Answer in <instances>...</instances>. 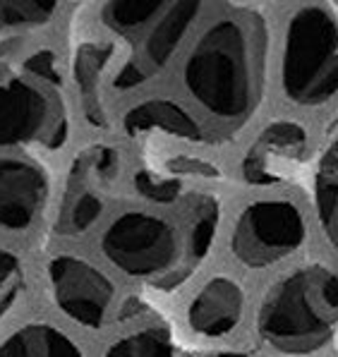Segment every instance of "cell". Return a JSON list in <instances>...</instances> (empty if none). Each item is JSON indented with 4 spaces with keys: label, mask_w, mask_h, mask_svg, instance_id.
I'll return each mask as SVG.
<instances>
[{
    "label": "cell",
    "mask_w": 338,
    "mask_h": 357,
    "mask_svg": "<svg viewBox=\"0 0 338 357\" xmlns=\"http://www.w3.org/2000/svg\"><path fill=\"white\" fill-rule=\"evenodd\" d=\"M261 338L286 355L324 348L338 328V273L309 264L269 290L257 317Z\"/></svg>",
    "instance_id": "7a4b0ae2"
},
{
    "label": "cell",
    "mask_w": 338,
    "mask_h": 357,
    "mask_svg": "<svg viewBox=\"0 0 338 357\" xmlns=\"http://www.w3.org/2000/svg\"><path fill=\"white\" fill-rule=\"evenodd\" d=\"M331 153H338V135H336V139L331 142Z\"/></svg>",
    "instance_id": "cb8c5ba5"
},
{
    "label": "cell",
    "mask_w": 338,
    "mask_h": 357,
    "mask_svg": "<svg viewBox=\"0 0 338 357\" xmlns=\"http://www.w3.org/2000/svg\"><path fill=\"white\" fill-rule=\"evenodd\" d=\"M243 307V288L231 278H214L190 305V326L201 336H223L238 326Z\"/></svg>",
    "instance_id": "30bf717a"
},
{
    "label": "cell",
    "mask_w": 338,
    "mask_h": 357,
    "mask_svg": "<svg viewBox=\"0 0 338 357\" xmlns=\"http://www.w3.org/2000/svg\"><path fill=\"white\" fill-rule=\"evenodd\" d=\"M48 281L58 307L86 328H99L113 302V285L91 264L77 257H56L48 264Z\"/></svg>",
    "instance_id": "52a82bcc"
},
{
    "label": "cell",
    "mask_w": 338,
    "mask_h": 357,
    "mask_svg": "<svg viewBox=\"0 0 338 357\" xmlns=\"http://www.w3.org/2000/svg\"><path fill=\"white\" fill-rule=\"evenodd\" d=\"M317 211L329 243L338 250V173H326L317 183Z\"/></svg>",
    "instance_id": "d6986e66"
},
{
    "label": "cell",
    "mask_w": 338,
    "mask_h": 357,
    "mask_svg": "<svg viewBox=\"0 0 338 357\" xmlns=\"http://www.w3.org/2000/svg\"><path fill=\"white\" fill-rule=\"evenodd\" d=\"M0 357H84L65 333L51 324H26L0 343Z\"/></svg>",
    "instance_id": "5bb4252c"
},
{
    "label": "cell",
    "mask_w": 338,
    "mask_h": 357,
    "mask_svg": "<svg viewBox=\"0 0 338 357\" xmlns=\"http://www.w3.org/2000/svg\"><path fill=\"white\" fill-rule=\"evenodd\" d=\"M199 3H168L163 15L156 20V26L151 29L149 38L144 46V65H141V75L144 79L151 73L161 70L183 41L187 29L199 15Z\"/></svg>",
    "instance_id": "8fae6325"
},
{
    "label": "cell",
    "mask_w": 338,
    "mask_h": 357,
    "mask_svg": "<svg viewBox=\"0 0 338 357\" xmlns=\"http://www.w3.org/2000/svg\"><path fill=\"white\" fill-rule=\"evenodd\" d=\"M111 56L113 48L108 43H84L75 58V79H77L82 108L86 120L96 128L106 125V111L101 103V77Z\"/></svg>",
    "instance_id": "4fadbf2b"
},
{
    "label": "cell",
    "mask_w": 338,
    "mask_h": 357,
    "mask_svg": "<svg viewBox=\"0 0 338 357\" xmlns=\"http://www.w3.org/2000/svg\"><path fill=\"white\" fill-rule=\"evenodd\" d=\"M137 188L144 197L154 202H173L183 192V175L141 170L137 175Z\"/></svg>",
    "instance_id": "44dd1931"
},
{
    "label": "cell",
    "mask_w": 338,
    "mask_h": 357,
    "mask_svg": "<svg viewBox=\"0 0 338 357\" xmlns=\"http://www.w3.org/2000/svg\"><path fill=\"white\" fill-rule=\"evenodd\" d=\"M123 128L130 137H137L149 130H163L180 139H201V130L192 120V115L180 108L176 101H166V98H149V101H141L139 106L130 108L123 118Z\"/></svg>",
    "instance_id": "7c38bea8"
},
{
    "label": "cell",
    "mask_w": 338,
    "mask_h": 357,
    "mask_svg": "<svg viewBox=\"0 0 338 357\" xmlns=\"http://www.w3.org/2000/svg\"><path fill=\"white\" fill-rule=\"evenodd\" d=\"M283 91L300 106H321L338 94V22L321 5L300 8L288 22Z\"/></svg>",
    "instance_id": "3957f363"
},
{
    "label": "cell",
    "mask_w": 338,
    "mask_h": 357,
    "mask_svg": "<svg viewBox=\"0 0 338 357\" xmlns=\"http://www.w3.org/2000/svg\"><path fill=\"white\" fill-rule=\"evenodd\" d=\"M103 211V202L96 192H84L70 197L68 206H65L63 221H60V230L63 233H84Z\"/></svg>",
    "instance_id": "ac0fdd59"
},
{
    "label": "cell",
    "mask_w": 338,
    "mask_h": 357,
    "mask_svg": "<svg viewBox=\"0 0 338 357\" xmlns=\"http://www.w3.org/2000/svg\"><path fill=\"white\" fill-rule=\"evenodd\" d=\"M103 255L130 276L154 278L176 259V233L151 213L128 211L108 226Z\"/></svg>",
    "instance_id": "5b68a950"
},
{
    "label": "cell",
    "mask_w": 338,
    "mask_h": 357,
    "mask_svg": "<svg viewBox=\"0 0 338 357\" xmlns=\"http://www.w3.org/2000/svg\"><path fill=\"white\" fill-rule=\"evenodd\" d=\"M214 233H216V206L204 204L199 211L197 223H194V230H192V252L194 255L197 257L206 255L211 240H214Z\"/></svg>",
    "instance_id": "7402d4cb"
},
{
    "label": "cell",
    "mask_w": 338,
    "mask_h": 357,
    "mask_svg": "<svg viewBox=\"0 0 338 357\" xmlns=\"http://www.w3.org/2000/svg\"><path fill=\"white\" fill-rule=\"evenodd\" d=\"M305 218L291 202H257L233 230V252L249 268H264L293 255L305 243Z\"/></svg>",
    "instance_id": "277c9868"
},
{
    "label": "cell",
    "mask_w": 338,
    "mask_h": 357,
    "mask_svg": "<svg viewBox=\"0 0 338 357\" xmlns=\"http://www.w3.org/2000/svg\"><path fill=\"white\" fill-rule=\"evenodd\" d=\"M214 357H245L243 353H219V355H214Z\"/></svg>",
    "instance_id": "603a6c76"
},
{
    "label": "cell",
    "mask_w": 338,
    "mask_h": 357,
    "mask_svg": "<svg viewBox=\"0 0 338 357\" xmlns=\"http://www.w3.org/2000/svg\"><path fill=\"white\" fill-rule=\"evenodd\" d=\"M24 276H22V264L13 252L0 250V319L5 312L20 300Z\"/></svg>",
    "instance_id": "ffe728a7"
},
{
    "label": "cell",
    "mask_w": 338,
    "mask_h": 357,
    "mask_svg": "<svg viewBox=\"0 0 338 357\" xmlns=\"http://www.w3.org/2000/svg\"><path fill=\"white\" fill-rule=\"evenodd\" d=\"M106 357H173V340L166 328H141L113 343Z\"/></svg>",
    "instance_id": "2e32d148"
},
{
    "label": "cell",
    "mask_w": 338,
    "mask_h": 357,
    "mask_svg": "<svg viewBox=\"0 0 338 357\" xmlns=\"http://www.w3.org/2000/svg\"><path fill=\"white\" fill-rule=\"evenodd\" d=\"M65 137L68 120L60 98L22 79L0 84V146L41 142L56 149Z\"/></svg>",
    "instance_id": "8992f818"
},
{
    "label": "cell",
    "mask_w": 338,
    "mask_h": 357,
    "mask_svg": "<svg viewBox=\"0 0 338 357\" xmlns=\"http://www.w3.org/2000/svg\"><path fill=\"white\" fill-rule=\"evenodd\" d=\"M48 178L29 161L0 158V228L24 230L46 204Z\"/></svg>",
    "instance_id": "9c48e42d"
},
{
    "label": "cell",
    "mask_w": 338,
    "mask_h": 357,
    "mask_svg": "<svg viewBox=\"0 0 338 357\" xmlns=\"http://www.w3.org/2000/svg\"><path fill=\"white\" fill-rule=\"evenodd\" d=\"M307 156V132L298 123L269 125L254 139L243 161V178L249 185H279L291 180Z\"/></svg>",
    "instance_id": "ba28073f"
},
{
    "label": "cell",
    "mask_w": 338,
    "mask_h": 357,
    "mask_svg": "<svg viewBox=\"0 0 338 357\" xmlns=\"http://www.w3.org/2000/svg\"><path fill=\"white\" fill-rule=\"evenodd\" d=\"M266 26L252 10H231L206 26L185 63V84L214 118L240 125L264 86Z\"/></svg>",
    "instance_id": "6da1fadb"
},
{
    "label": "cell",
    "mask_w": 338,
    "mask_h": 357,
    "mask_svg": "<svg viewBox=\"0 0 338 357\" xmlns=\"http://www.w3.org/2000/svg\"><path fill=\"white\" fill-rule=\"evenodd\" d=\"M166 8L168 3L161 0H116L103 8V22L120 34H132L159 20Z\"/></svg>",
    "instance_id": "9a60e30c"
},
{
    "label": "cell",
    "mask_w": 338,
    "mask_h": 357,
    "mask_svg": "<svg viewBox=\"0 0 338 357\" xmlns=\"http://www.w3.org/2000/svg\"><path fill=\"white\" fill-rule=\"evenodd\" d=\"M56 0H5L0 3V26H39L56 15Z\"/></svg>",
    "instance_id": "e0dca14e"
}]
</instances>
